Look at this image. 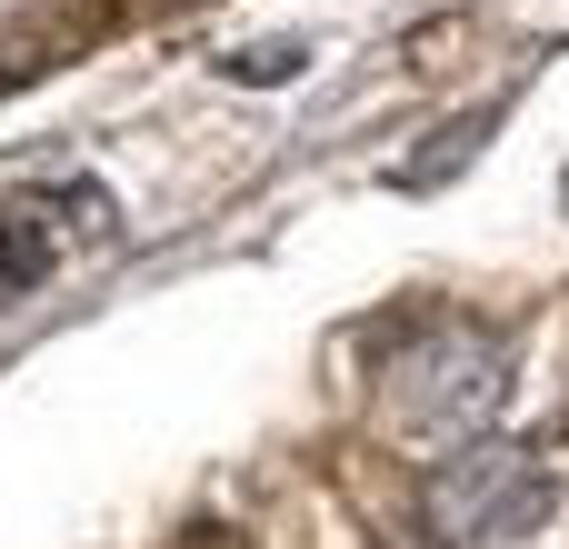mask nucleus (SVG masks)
<instances>
[{"mask_svg": "<svg viewBox=\"0 0 569 549\" xmlns=\"http://www.w3.org/2000/svg\"><path fill=\"white\" fill-rule=\"evenodd\" d=\"M550 520V470L510 440H480L430 470V530L450 549H520Z\"/></svg>", "mask_w": 569, "mask_h": 549, "instance_id": "1", "label": "nucleus"}, {"mask_svg": "<svg viewBox=\"0 0 569 549\" xmlns=\"http://www.w3.org/2000/svg\"><path fill=\"white\" fill-rule=\"evenodd\" d=\"M510 390V350L490 330H440L390 370V430L400 440H470Z\"/></svg>", "mask_w": 569, "mask_h": 549, "instance_id": "2", "label": "nucleus"}, {"mask_svg": "<svg viewBox=\"0 0 569 549\" xmlns=\"http://www.w3.org/2000/svg\"><path fill=\"white\" fill-rule=\"evenodd\" d=\"M70 230H110V210H100V190H10L0 200V310L10 300H30L60 260H70Z\"/></svg>", "mask_w": 569, "mask_h": 549, "instance_id": "3", "label": "nucleus"}, {"mask_svg": "<svg viewBox=\"0 0 569 549\" xmlns=\"http://www.w3.org/2000/svg\"><path fill=\"white\" fill-rule=\"evenodd\" d=\"M80 0H0V90H20V80H40L80 30Z\"/></svg>", "mask_w": 569, "mask_h": 549, "instance_id": "4", "label": "nucleus"}, {"mask_svg": "<svg viewBox=\"0 0 569 549\" xmlns=\"http://www.w3.org/2000/svg\"><path fill=\"white\" fill-rule=\"evenodd\" d=\"M490 130H500V100H490V110H470V120H440V130H430V140H420L390 180H400V190H440L460 160H480V140H490Z\"/></svg>", "mask_w": 569, "mask_h": 549, "instance_id": "5", "label": "nucleus"}]
</instances>
